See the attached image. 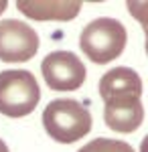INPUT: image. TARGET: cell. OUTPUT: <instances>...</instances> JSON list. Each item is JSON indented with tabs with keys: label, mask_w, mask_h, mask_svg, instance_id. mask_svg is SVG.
I'll use <instances>...</instances> for the list:
<instances>
[{
	"label": "cell",
	"mask_w": 148,
	"mask_h": 152,
	"mask_svg": "<svg viewBox=\"0 0 148 152\" xmlns=\"http://www.w3.org/2000/svg\"><path fill=\"white\" fill-rule=\"evenodd\" d=\"M45 132L59 144H73L91 130V114L77 99H53L43 112Z\"/></svg>",
	"instance_id": "1"
},
{
	"label": "cell",
	"mask_w": 148,
	"mask_h": 152,
	"mask_svg": "<svg viewBox=\"0 0 148 152\" xmlns=\"http://www.w3.org/2000/svg\"><path fill=\"white\" fill-rule=\"evenodd\" d=\"M128 33L126 26L116 18L102 16L83 26L79 35V47L89 61L106 65L120 57L126 49Z\"/></svg>",
	"instance_id": "2"
},
{
	"label": "cell",
	"mask_w": 148,
	"mask_h": 152,
	"mask_svg": "<svg viewBox=\"0 0 148 152\" xmlns=\"http://www.w3.org/2000/svg\"><path fill=\"white\" fill-rule=\"evenodd\" d=\"M41 102V89L34 75L26 69H8L0 73V114L24 118L33 114Z\"/></svg>",
	"instance_id": "3"
},
{
	"label": "cell",
	"mask_w": 148,
	"mask_h": 152,
	"mask_svg": "<svg viewBox=\"0 0 148 152\" xmlns=\"http://www.w3.org/2000/svg\"><path fill=\"white\" fill-rule=\"evenodd\" d=\"M41 71L45 83L55 91H75L83 85L87 77L83 61L71 51L49 53L41 63Z\"/></svg>",
	"instance_id": "4"
},
{
	"label": "cell",
	"mask_w": 148,
	"mask_h": 152,
	"mask_svg": "<svg viewBox=\"0 0 148 152\" xmlns=\"http://www.w3.org/2000/svg\"><path fill=\"white\" fill-rule=\"evenodd\" d=\"M39 51V35L31 24L6 18L0 23V61L24 63Z\"/></svg>",
	"instance_id": "5"
},
{
	"label": "cell",
	"mask_w": 148,
	"mask_h": 152,
	"mask_svg": "<svg viewBox=\"0 0 148 152\" xmlns=\"http://www.w3.org/2000/svg\"><path fill=\"white\" fill-rule=\"evenodd\" d=\"M106 126L120 134H130L142 126L144 122V105L140 97H126L106 102L103 107Z\"/></svg>",
	"instance_id": "6"
},
{
	"label": "cell",
	"mask_w": 148,
	"mask_h": 152,
	"mask_svg": "<svg viewBox=\"0 0 148 152\" xmlns=\"http://www.w3.org/2000/svg\"><path fill=\"white\" fill-rule=\"evenodd\" d=\"M100 95H102L103 104L112 102V99H126V97L142 99V79L130 67L110 69L100 79Z\"/></svg>",
	"instance_id": "7"
},
{
	"label": "cell",
	"mask_w": 148,
	"mask_h": 152,
	"mask_svg": "<svg viewBox=\"0 0 148 152\" xmlns=\"http://www.w3.org/2000/svg\"><path fill=\"white\" fill-rule=\"evenodd\" d=\"M16 8L34 20H73L81 10L79 0H18Z\"/></svg>",
	"instance_id": "8"
},
{
	"label": "cell",
	"mask_w": 148,
	"mask_h": 152,
	"mask_svg": "<svg viewBox=\"0 0 148 152\" xmlns=\"http://www.w3.org/2000/svg\"><path fill=\"white\" fill-rule=\"evenodd\" d=\"M77 152H134V148L124 140H112V138H95L81 146Z\"/></svg>",
	"instance_id": "9"
},
{
	"label": "cell",
	"mask_w": 148,
	"mask_h": 152,
	"mask_svg": "<svg viewBox=\"0 0 148 152\" xmlns=\"http://www.w3.org/2000/svg\"><path fill=\"white\" fill-rule=\"evenodd\" d=\"M0 152H10V150H8V146H6V142L2 140V138H0Z\"/></svg>",
	"instance_id": "10"
},
{
	"label": "cell",
	"mask_w": 148,
	"mask_h": 152,
	"mask_svg": "<svg viewBox=\"0 0 148 152\" xmlns=\"http://www.w3.org/2000/svg\"><path fill=\"white\" fill-rule=\"evenodd\" d=\"M6 6H8V2H6V0H0V14L6 10Z\"/></svg>",
	"instance_id": "11"
}]
</instances>
